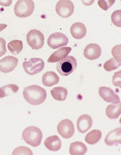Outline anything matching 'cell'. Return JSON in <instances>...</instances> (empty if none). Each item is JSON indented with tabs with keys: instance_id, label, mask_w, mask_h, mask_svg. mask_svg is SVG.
Returning a JSON list of instances; mask_svg holds the SVG:
<instances>
[{
	"instance_id": "1",
	"label": "cell",
	"mask_w": 121,
	"mask_h": 155,
	"mask_svg": "<svg viewBox=\"0 0 121 155\" xmlns=\"http://www.w3.org/2000/svg\"><path fill=\"white\" fill-rule=\"evenodd\" d=\"M23 97L27 103L33 105H38L42 104L46 100L47 92L39 85H32L25 88Z\"/></svg>"
},
{
	"instance_id": "2",
	"label": "cell",
	"mask_w": 121,
	"mask_h": 155,
	"mask_svg": "<svg viewBox=\"0 0 121 155\" xmlns=\"http://www.w3.org/2000/svg\"><path fill=\"white\" fill-rule=\"evenodd\" d=\"M22 139L32 147H37L42 143V131L36 126H29L22 131Z\"/></svg>"
},
{
	"instance_id": "3",
	"label": "cell",
	"mask_w": 121,
	"mask_h": 155,
	"mask_svg": "<svg viewBox=\"0 0 121 155\" xmlns=\"http://www.w3.org/2000/svg\"><path fill=\"white\" fill-rule=\"evenodd\" d=\"M77 67V62L75 57L73 56H68L67 57L57 62V70L59 74L63 77H67L72 74Z\"/></svg>"
},
{
	"instance_id": "4",
	"label": "cell",
	"mask_w": 121,
	"mask_h": 155,
	"mask_svg": "<svg viewBox=\"0 0 121 155\" xmlns=\"http://www.w3.org/2000/svg\"><path fill=\"white\" fill-rule=\"evenodd\" d=\"M34 3L31 0H19L14 6V13L19 18H26L31 16L34 11Z\"/></svg>"
},
{
	"instance_id": "5",
	"label": "cell",
	"mask_w": 121,
	"mask_h": 155,
	"mask_svg": "<svg viewBox=\"0 0 121 155\" xmlns=\"http://www.w3.org/2000/svg\"><path fill=\"white\" fill-rule=\"evenodd\" d=\"M26 39H27L29 45L34 50H39V49L42 48L44 45V35L41 31H38V30H31L28 33Z\"/></svg>"
},
{
	"instance_id": "6",
	"label": "cell",
	"mask_w": 121,
	"mask_h": 155,
	"mask_svg": "<svg viewBox=\"0 0 121 155\" xmlns=\"http://www.w3.org/2000/svg\"><path fill=\"white\" fill-rule=\"evenodd\" d=\"M22 65L25 71L29 75L33 76L42 71L44 69L45 62L40 58H31L29 60L25 61Z\"/></svg>"
},
{
	"instance_id": "7",
	"label": "cell",
	"mask_w": 121,
	"mask_h": 155,
	"mask_svg": "<svg viewBox=\"0 0 121 155\" xmlns=\"http://www.w3.org/2000/svg\"><path fill=\"white\" fill-rule=\"evenodd\" d=\"M74 3L69 0L59 1L56 5V12L62 18H68L74 14Z\"/></svg>"
},
{
	"instance_id": "8",
	"label": "cell",
	"mask_w": 121,
	"mask_h": 155,
	"mask_svg": "<svg viewBox=\"0 0 121 155\" xmlns=\"http://www.w3.org/2000/svg\"><path fill=\"white\" fill-rule=\"evenodd\" d=\"M68 43H69V38L60 32L51 34L48 39V45L52 49L59 48L62 46H66Z\"/></svg>"
},
{
	"instance_id": "9",
	"label": "cell",
	"mask_w": 121,
	"mask_h": 155,
	"mask_svg": "<svg viewBox=\"0 0 121 155\" xmlns=\"http://www.w3.org/2000/svg\"><path fill=\"white\" fill-rule=\"evenodd\" d=\"M57 131L60 134V136L65 139H69L72 137L75 131L72 121L69 119L62 120L58 124Z\"/></svg>"
},
{
	"instance_id": "10",
	"label": "cell",
	"mask_w": 121,
	"mask_h": 155,
	"mask_svg": "<svg viewBox=\"0 0 121 155\" xmlns=\"http://www.w3.org/2000/svg\"><path fill=\"white\" fill-rule=\"evenodd\" d=\"M99 94L104 101L112 104H118L120 103V99L118 95L109 87H100L99 88Z\"/></svg>"
},
{
	"instance_id": "11",
	"label": "cell",
	"mask_w": 121,
	"mask_h": 155,
	"mask_svg": "<svg viewBox=\"0 0 121 155\" xmlns=\"http://www.w3.org/2000/svg\"><path fill=\"white\" fill-rule=\"evenodd\" d=\"M18 59L13 56H8L0 60V71L2 73H10L17 66Z\"/></svg>"
},
{
	"instance_id": "12",
	"label": "cell",
	"mask_w": 121,
	"mask_h": 155,
	"mask_svg": "<svg viewBox=\"0 0 121 155\" xmlns=\"http://www.w3.org/2000/svg\"><path fill=\"white\" fill-rule=\"evenodd\" d=\"M102 54L100 45L95 43L89 44L85 48L83 51L84 57L89 60H95L98 59Z\"/></svg>"
},
{
	"instance_id": "13",
	"label": "cell",
	"mask_w": 121,
	"mask_h": 155,
	"mask_svg": "<svg viewBox=\"0 0 121 155\" xmlns=\"http://www.w3.org/2000/svg\"><path fill=\"white\" fill-rule=\"evenodd\" d=\"M93 124L92 118L89 114H82L77 121V128L79 133L84 134L92 128Z\"/></svg>"
},
{
	"instance_id": "14",
	"label": "cell",
	"mask_w": 121,
	"mask_h": 155,
	"mask_svg": "<svg viewBox=\"0 0 121 155\" xmlns=\"http://www.w3.org/2000/svg\"><path fill=\"white\" fill-rule=\"evenodd\" d=\"M121 128H115L107 134L105 137V143L109 146H117L121 143Z\"/></svg>"
},
{
	"instance_id": "15",
	"label": "cell",
	"mask_w": 121,
	"mask_h": 155,
	"mask_svg": "<svg viewBox=\"0 0 121 155\" xmlns=\"http://www.w3.org/2000/svg\"><path fill=\"white\" fill-rule=\"evenodd\" d=\"M71 51V47H62L58 49L55 52L53 53L50 56L49 59H48V62L50 63H54V62H58L59 61L62 60V59L68 57L69 53Z\"/></svg>"
},
{
	"instance_id": "16",
	"label": "cell",
	"mask_w": 121,
	"mask_h": 155,
	"mask_svg": "<svg viewBox=\"0 0 121 155\" xmlns=\"http://www.w3.org/2000/svg\"><path fill=\"white\" fill-rule=\"evenodd\" d=\"M71 34L72 37L76 39H80L86 37L87 30L85 25L82 24V22H75L71 25Z\"/></svg>"
},
{
	"instance_id": "17",
	"label": "cell",
	"mask_w": 121,
	"mask_h": 155,
	"mask_svg": "<svg viewBox=\"0 0 121 155\" xmlns=\"http://www.w3.org/2000/svg\"><path fill=\"white\" fill-rule=\"evenodd\" d=\"M44 145L47 149L51 151H57L62 147V142L57 135L49 137L44 141Z\"/></svg>"
},
{
	"instance_id": "18",
	"label": "cell",
	"mask_w": 121,
	"mask_h": 155,
	"mask_svg": "<svg viewBox=\"0 0 121 155\" xmlns=\"http://www.w3.org/2000/svg\"><path fill=\"white\" fill-rule=\"evenodd\" d=\"M59 81V78L57 74L54 71H48L43 74L42 82L45 86L51 87L57 84Z\"/></svg>"
},
{
	"instance_id": "19",
	"label": "cell",
	"mask_w": 121,
	"mask_h": 155,
	"mask_svg": "<svg viewBox=\"0 0 121 155\" xmlns=\"http://www.w3.org/2000/svg\"><path fill=\"white\" fill-rule=\"evenodd\" d=\"M87 152V147L82 142L76 141L71 143L69 147V153L71 155H82Z\"/></svg>"
},
{
	"instance_id": "20",
	"label": "cell",
	"mask_w": 121,
	"mask_h": 155,
	"mask_svg": "<svg viewBox=\"0 0 121 155\" xmlns=\"http://www.w3.org/2000/svg\"><path fill=\"white\" fill-rule=\"evenodd\" d=\"M106 116L110 120H116L120 117L121 114V105L120 103L118 104H112L108 105L106 109Z\"/></svg>"
},
{
	"instance_id": "21",
	"label": "cell",
	"mask_w": 121,
	"mask_h": 155,
	"mask_svg": "<svg viewBox=\"0 0 121 155\" xmlns=\"http://www.w3.org/2000/svg\"><path fill=\"white\" fill-rule=\"evenodd\" d=\"M51 96L57 101H64L68 96V90L64 87H55L51 90Z\"/></svg>"
},
{
	"instance_id": "22",
	"label": "cell",
	"mask_w": 121,
	"mask_h": 155,
	"mask_svg": "<svg viewBox=\"0 0 121 155\" xmlns=\"http://www.w3.org/2000/svg\"><path fill=\"white\" fill-rule=\"evenodd\" d=\"M102 137V132L98 129H94L86 134L85 141L89 145H94L98 143Z\"/></svg>"
},
{
	"instance_id": "23",
	"label": "cell",
	"mask_w": 121,
	"mask_h": 155,
	"mask_svg": "<svg viewBox=\"0 0 121 155\" xmlns=\"http://www.w3.org/2000/svg\"><path fill=\"white\" fill-rule=\"evenodd\" d=\"M19 91V86L15 84H8L0 88V98L14 94Z\"/></svg>"
},
{
	"instance_id": "24",
	"label": "cell",
	"mask_w": 121,
	"mask_h": 155,
	"mask_svg": "<svg viewBox=\"0 0 121 155\" xmlns=\"http://www.w3.org/2000/svg\"><path fill=\"white\" fill-rule=\"evenodd\" d=\"M8 48L14 55H17L23 49V43L21 40H13L8 44Z\"/></svg>"
},
{
	"instance_id": "25",
	"label": "cell",
	"mask_w": 121,
	"mask_h": 155,
	"mask_svg": "<svg viewBox=\"0 0 121 155\" xmlns=\"http://www.w3.org/2000/svg\"><path fill=\"white\" fill-rule=\"evenodd\" d=\"M120 62H117L114 58H111L107 62H106L103 65V68L106 71L108 72H110L112 71L115 70V69L118 68L120 66Z\"/></svg>"
},
{
	"instance_id": "26",
	"label": "cell",
	"mask_w": 121,
	"mask_h": 155,
	"mask_svg": "<svg viewBox=\"0 0 121 155\" xmlns=\"http://www.w3.org/2000/svg\"><path fill=\"white\" fill-rule=\"evenodd\" d=\"M112 22L115 26L120 28L121 27V11L120 10H117L114 12L112 13Z\"/></svg>"
},
{
	"instance_id": "27",
	"label": "cell",
	"mask_w": 121,
	"mask_h": 155,
	"mask_svg": "<svg viewBox=\"0 0 121 155\" xmlns=\"http://www.w3.org/2000/svg\"><path fill=\"white\" fill-rule=\"evenodd\" d=\"M13 155L15 154H29L33 155V152L29 148L25 147V146H19V147L16 148L12 152Z\"/></svg>"
},
{
	"instance_id": "28",
	"label": "cell",
	"mask_w": 121,
	"mask_h": 155,
	"mask_svg": "<svg viewBox=\"0 0 121 155\" xmlns=\"http://www.w3.org/2000/svg\"><path fill=\"white\" fill-rule=\"evenodd\" d=\"M114 0H100L98 1V5L104 11H107L109 8L112 7V5L114 4Z\"/></svg>"
},
{
	"instance_id": "29",
	"label": "cell",
	"mask_w": 121,
	"mask_h": 155,
	"mask_svg": "<svg viewBox=\"0 0 121 155\" xmlns=\"http://www.w3.org/2000/svg\"><path fill=\"white\" fill-rule=\"evenodd\" d=\"M120 45H116L112 48V54L113 55V58L115 59L117 62H120L121 58H120Z\"/></svg>"
},
{
	"instance_id": "30",
	"label": "cell",
	"mask_w": 121,
	"mask_h": 155,
	"mask_svg": "<svg viewBox=\"0 0 121 155\" xmlns=\"http://www.w3.org/2000/svg\"><path fill=\"white\" fill-rule=\"evenodd\" d=\"M120 77H121V71L116 72V73L114 74L113 77H112V83H113V85H115V86L120 87V88L121 87Z\"/></svg>"
},
{
	"instance_id": "31",
	"label": "cell",
	"mask_w": 121,
	"mask_h": 155,
	"mask_svg": "<svg viewBox=\"0 0 121 155\" xmlns=\"http://www.w3.org/2000/svg\"><path fill=\"white\" fill-rule=\"evenodd\" d=\"M7 48H6V42L3 38L0 37V57L6 54Z\"/></svg>"
},
{
	"instance_id": "32",
	"label": "cell",
	"mask_w": 121,
	"mask_h": 155,
	"mask_svg": "<svg viewBox=\"0 0 121 155\" xmlns=\"http://www.w3.org/2000/svg\"><path fill=\"white\" fill-rule=\"evenodd\" d=\"M11 3H12L11 0H9V1H0V5L2 6H5V7L11 5Z\"/></svg>"
},
{
	"instance_id": "33",
	"label": "cell",
	"mask_w": 121,
	"mask_h": 155,
	"mask_svg": "<svg viewBox=\"0 0 121 155\" xmlns=\"http://www.w3.org/2000/svg\"><path fill=\"white\" fill-rule=\"evenodd\" d=\"M6 28H7V25L1 24V23H0V32H1V31H2L4 29H5Z\"/></svg>"
}]
</instances>
